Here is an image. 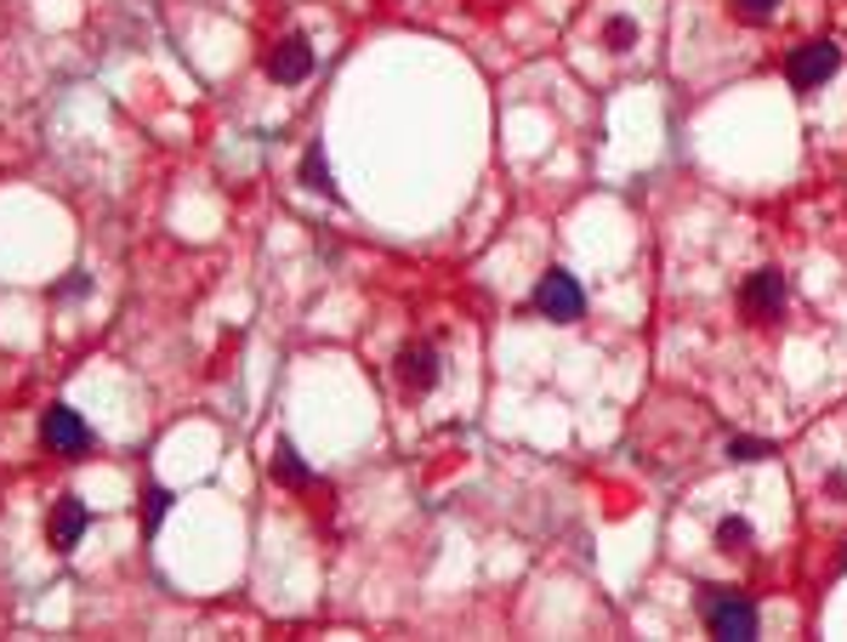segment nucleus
Masks as SVG:
<instances>
[{
  "mask_svg": "<svg viewBox=\"0 0 847 642\" xmlns=\"http://www.w3.org/2000/svg\"><path fill=\"white\" fill-rule=\"evenodd\" d=\"M535 308L547 313L552 324H569V319H581V313H586L581 279H574V274H563V267H552V274H540V285H535Z\"/></svg>",
  "mask_w": 847,
  "mask_h": 642,
  "instance_id": "obj_1",
  "label": "nucleus"
},
{
  "mask_svg": "<svg viewBox=\"0 0 847 642\" xmlns=\"http://www.w3.org/2000/svg\"><path fill=\"white\" fill-rule=\"evenodd\" d=\"M836 69H842V46H836V41H807V46L791 52L785 80H791L796 91H813V86H825Z\"/></svg>",
  "mask_w": 847,
  "mask_h": 642,
  "instance_id": "obj_2",
  "label": "nucleus"
},
{
  "mask_svg": "<svg viewBox=\"0 0 847 642\" xmlns=\"http://www.w3.org/2000/svg\"><path fill=\"white\" fill-rule=\"evenodd\" d=\"M705 626L728 642H745V637H757V608L739 591H705Z\"/></svg>",
  "mask_w": 847,
  "mask_h": 642,
  "instance_id": "obj_3",
  "label": "nucleus"
},
{
  "mask_svg": "<svg viewBox=\"0 0 847 642\" xmlns=\"http://www.w3.org/2000/svg\"><path fill=\"white\" fill-rule=\"evenodd\" d=\"M41 444L52 455H86L91 450V427L80 410H69V403H52V410L41 416Z\"/></svg>",
  "mask_w": 847,
  "mask_h": 642,
  "instance_id": "obj_4",
  "label": "nucleus"
},
{
  "mask_svg": "<svg viewBox=\"0 0 847 642\" xmlns=\"http://www.w3.org/2000/svg\"><path fill=\"white\" fill-rule=\"evenodd\" d=\"M779 308H785V274H779V267H762V274H751L739 285V313L745 319H773Z\"/></svg>",
  "mask_w": 847,
  "mask_h": 642,
  "instance_id": "obj_5",
  "label": "nucleus"
},
{
  "mask_svg": "<svg viewBox=\"0 0 847 642\" xmlns=\"http://www.w3.org/2000/svg\"><path fill=\"white\" fill-rule=\"evenodd\" d=\"M86 500L80 495H63L52 506V518H46V540H52V552H75L80 540H86Z\"/></svg>",
  "mask_w": 847,
  "mask_h": 642,
  "instance_id": "obj_6",
  "label": "nucleus"
},
{
  "mask_svg": "<svg viewBox=\"0 0 847 642\" xmlns=\"http://www.w3.org/2000/svg\"><path fill=\"white\" fill-rule=\"evenodd\" d=\"M267 75H274L279 86H296V80H308L314 75V46L308 35H290L274 46V57H267Z\"/></svg>",
  "mask_w": 847,
  "mask_h": 642,
  "instance_id": "obj_7",
  "label": "nucleus"
},
{
  "mask_svg": "<svg viewBox=\"0 0 847 642\" xmlns=\"http://www.w3.org/2000/svg\"><path fill=\"white\" fill-rule=\"evenodd\" d=\"M398 376H404V387L410 392H427V387H438V376H444V369H438V347H404L398 353Z\"/></svg>",
  "mask_w": 847,
  "mask_h": 642,
  "instance_id": "obj_8",
  "label": "nucleus"
},
{
  "mask_svg": "<svg viewBox=\"0 0 847 642\" xmlns=\"http://www.w3.org/2000/svg\"><path fill=\"white\" fill-rule=\"evenodd\" d=\"M274 478H279V484H296V489L308 484V461L296 455V444H290V438H285V444L274 450Z\"/></svg>",
  "mask_w": 847,
  "mask_h": 642,
  "instance_id": "obj_9",
  "label": "nucleus"
},
{
  "mask_svg": "<svg viewBox=\"0 0 847 642\" xmlns=\"http://www.w3.org/2000/svg\"><path fill=\"white\" fill-rule=\"evenodd\" d=\"M301 182H308L314 193H336V182H330V165H324V148L314 143L308 154H301Z\"/></svg>",
  "mask_w": 847,
  "mask_h": 642,
  "instance_id": "obj_10",
  "label": "nucleus"
},
{
  "mask_svg": "<svg viewBox=\"0 0 847 642\" xmlns=\"http://www.w3.org/2000/svg\"><path fill=\"white\" fill-rule=\"evenodd\" d=\"M165 512H172V489H160V484H148V489H143V529L154 534V529L165 523Z\"/></svg>",
  "mask_w": 847,
  "mask_h": 642,
  "instance_id": "obj_11",
  "label": "nucleus"
},
{
  "mask_svg": "<svg viewBox=\"0 0 847 642\" xmlns=\"http://www.w3.org/2000/svg\"><path fill=\"white\" fill-rule=\"evenodd\" d=\"M717 546L723 552H745V546H751V523H745V518H723L717 523Z\"/></svg>",
  "mask_w": 847,
  "mask_h": 642,
  "instance_id": "obj_12",
  "label": "nucleus"
},
{
  "mask_svg": "<svg viewBox=\"0 0 847 642\" xmlns=\"http://www.w3.org/2000/svg\"><path fill=\"white\" fill-rule=\"evenodd\" d=\"M631 41H637V23H631V18H608V23H603V46H608V52H626Z\"/></svg>",
  "mask_w": 847,
  "mask_h": 642,
  "instance_id": "obj_13",
  "label": "nucleus"
},
{
  "mask_svg": "<svg viewBox=\"0 0 847 642\" xmlns=\"http://www.w3.org/2000/svg\"><path fill=\"white\" fill-rule=\"evenodd\" d=\"M773 444H762V438H734L728 444V461H768Z\"/></svg>",
  "mask_w": 847,
  "mask_h": 642,
  "instance_id": "obj_14",
  "label": "nucleus"
},
{
  "mask_svg": "<svg viewBox=\"0 0 847 642\" xmlns=\"http://www.w3.org/2000/svg\"><path fill=\"white\" fill-rule=\"evenodd\" d=\"M734 7H739V18L762 23V18H773V7H779V0H734Z\"/></svg>",
  "mask_w": 847,
  "mask_h": 642,
  "instance_id": "obj_15",
  "label": "nucleus"
},
{
  "mask_svg": "<svg viewBox=\"0 0 847 642\" xmlns=\"http://www.w3.org/2000/svg\"><path fill=\"white\" fill-rule=\"evenodd\" d=\"M825 495H831V500H847V472H831V478H825Z\"/></svg>",
  "mask_w": 847,
  "mask_h": 642,
  "instance_id": "obj_16",
  "label": "nucleus"
},
{
  "mask_svg": "<svg viewBox=\"0 0 847 642\" xmlns=\"http://www.w3.org/2000/svg\"><path fill=\"white\" fill-rule=\"evenodd\" d=\"M842 568H847V552H842Z\"/></svg>",
  "mask_w": 847,
  "mask_h": 642,
  "instance_id": "obj_17",
  "label": "nucleus"
}]
</instances>
